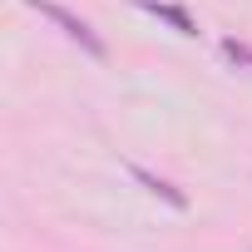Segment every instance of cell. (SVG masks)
Masks as SVG:
<instances>
[{"label":"cell","instance_id":"obj_4","mask_svg":"<svg viewBox=\"0 0 252 252\" xmlns=\"http://www.w3.org/2000/svg\"><path fill=\"white\" fill-rule=\"evenodd\" d=\"M222 55H227L232 64H247V69H252V45H242V40H222Z\"/></svg>","mask_w":252,"mask_h":252},{"label":"cell","instance_id":"obj_1","mask_svg":"<svg viewBox=\"0 0 252 252\" xmlns=\"http://www.w3.org/2000/svg\"><path fill=\"white\" fill-rule=\"evenodd\" d=\"M20 5H30V10H40L45 20H55L60 30H64V40H74L89 60H104L109 50H104V40H99V30L89 25V20H79V15H69L64 5H55V0H20Z\"/></svg>","mask_w":252,"mask_h":252},{"label":"cell","instance_id":"obj_2","mask_svg":"<svg viewBox=\"0 0 252 252\" xmlns=\"http://www.w3.org/2000/svg\"><path fill=\"white\" fill-rule=\"evenodd\" d=\"M129 178H134V183H144L154 198H163L173 213H188V193H183V188H173L168 178H158V173H149V168H139V163H129Z\"/></svg>","mask_w":252,"mask_h":252},{"label":"cell","instance_id":"obj_3","mask_svg":"<svg viewBox=\"0 0 252 252\" xmlns=\"http://www.w3.org/2000/svg\"><path fill=\"white\" fill-rule=\"evenodd\" d=\"M134 5L144 15H158L163 25H173V35H198V25H193V15L183 5H168V0H134Z\"/></svg>","mask_w":252,"mask_h":252}]
</instances>
